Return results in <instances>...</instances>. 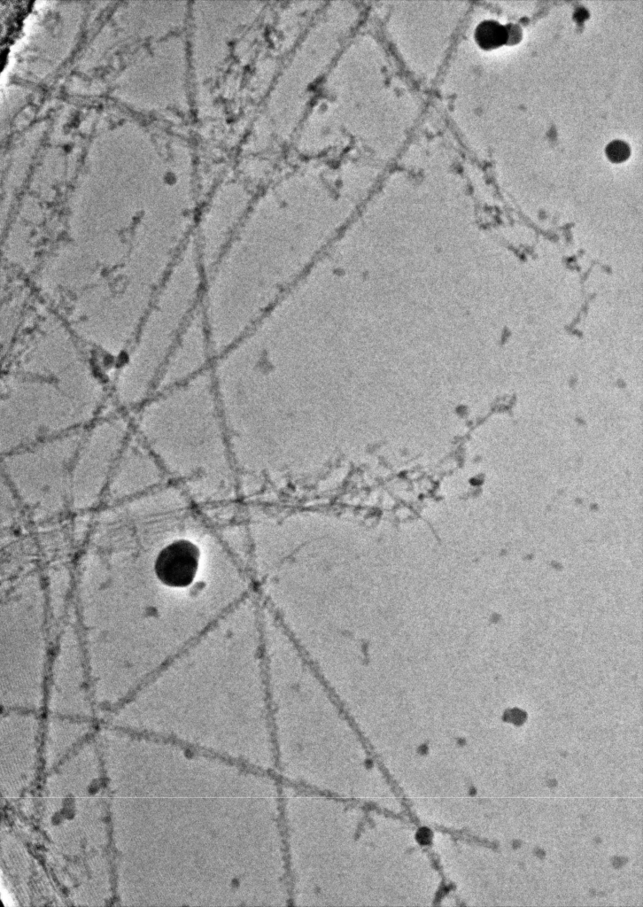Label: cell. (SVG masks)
Segmentation results:
<instances>
[{
	"mask_svg": "<svg viewBox=\"0 0 643 907\" xmlns=\"http://www.w3.org/2000/svg\"><path fill=\"white\" fill-rule=\"evenodd\" d=\"M254 197L249 189L236 182L215 190L199 220L198 256L205 273L231 242Z\"/></svg>",
	"mask_w": 643,
	"mask_h": 907,
	"instance_id": "6da1fadb",
	"label": "cell"
},
{
	"mask_svg": "<svg viewBox=\"0 0 643 907\" xmlns=\"http://www.w3.org/2000/svg\"><path fill=\"white\" fill-rule=\"evenodd\" d=\"M199 552L196 545L185 539L175 540L164 547L155 562V572L165 585L184 587L194 579Z\"/></svg>",
	"mask_w": 643,
	"mask_h": 907,
	"instance_id": "7a4b0ae2",
	"label": "cell"
},
{
	"mask_svg": "<svg viewBox=\"0 0 643 907\" xmlns=\"http://www.w3.org/2000/svg\"><path fill=\"white\" fill-rule=\"evenodd\" d=\"M508 37L507 29L494 20H486L479 24L476 30L478 43L486 49L504 43Z\"/></svg>",
	"mask_w": 643,
	"mask_h": 907,
	"instance_id": "3957f363",
	"label": "cell"
},
{
	"mask_svg": "<svg viewBox=\"0 0 643 907\" xmlns=\"http://www.w3.org/2000/svg\"><path fill=\"white\" fill-rule=\"evenodd\" d=\"M606 153L612 161L620 162L628 158L630 148L624 141L615 140L608 144Z\"/></svg>",
	"mask_w": 643,
	"mask_h": 907,
	"instance_id": "277c9868",
	"label": "cell"
}]
</instances>
